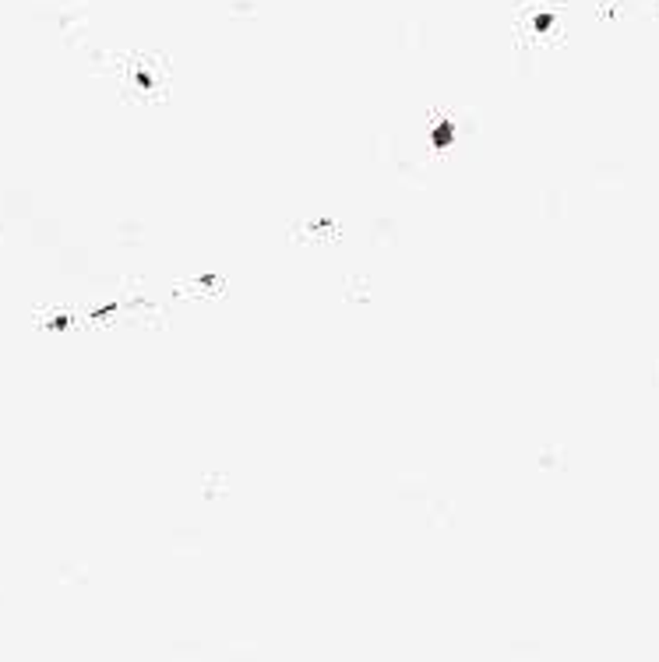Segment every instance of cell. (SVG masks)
Here are the masks:
<instances>
[{"mask_svg":"<svg viewBox=\"0 0 659 662\" xmlns=\"http://www.w3.org/2000/svg\"><path fill=\"white\" fill-rule=\"evenodd\" d=\"M645 384L659 392V356H653V363H649V371H645Z\"/></svg>","mask_w":659,"mask_h":662,"instance_id":"obj_1","label":"cell"}]
</instances>
